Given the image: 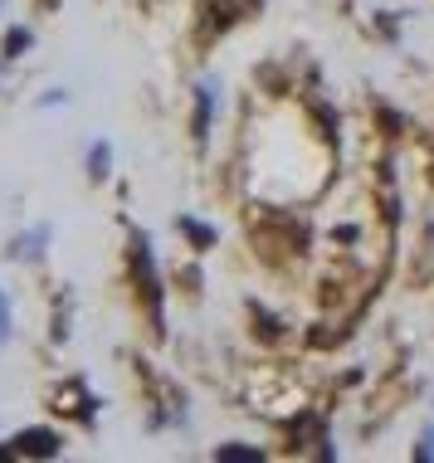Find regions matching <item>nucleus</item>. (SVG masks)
<instances>
[{"instance_id": "obj_1", "label": "nucleus", "mask_w": 434, "mask_h": 463, "mask_svg": "<svg viewBox=\"0 0 434 463\" xmlns=\"http://www.w3.org/2000/svg\"><path fill=\"white\" fill-rule=\"evenodd\" d=\"M132 273H137V288H142L146 303L161 307V283H156V269L146 264V240H142V234L132 240Z\"/></svg>"}, {"instance_id": "obj_2", "label": "nucleus", "mask_w": 434, "mask_h": 463, "mask_svg": "<svg viewBox=\"0 0 434 463\" xmlns=\"http://www.w3.org/2000/svg\"><path fill=\"white\" fill-rule=\"evenodd\" d=\"M15 454L54 458V454H59V434H54V430H24L20 439H15Z\"/></svg>"}, {"instance_id": "obj_3", "label": "nucleus", "mask_w": 434, "mask_h": 463, "mask_svg": "<svg viewBox=\"0 0 434 463\" xmlns=\"http://www.w3.org/2000/svg\"><path fill=\"white\" fill-rule=\"evenodd\" d=\"M181 234H185V240H195L201 249H210V244H215V230H210V224H201V220H191V215L181 220Z\"/></svg>"}, {"instance_id": "obj_4", "label": "nucleus", "mask_w": 434, "mask_h": 463, "mask_svg": "<svg viewBox=\"0 0 434 463\" xmlns=\"http://www.w3.org/2000/svg\"><path fill=\"white\" fill-rule=\"evenodd\" d=\"M220 458H225V463H259V458H264V454H259V449H220Z\"/></svg>"}, {"instance_id": "obj_5", "label": "nucleus", "mask_w": 434, "mask_h": 463, "mask_svg": "<svg viewBox=\"0 0 434 463\" xmlns=\"http://www.w3.org/2000/svg\"><path fill=\"white\" fill-rule=\"evenodd\" d=\"M195 103H201V112H195V137H205V128H210V89L195 93Z\"/></svg>"}, {"instance_id": "obj_6", "label": "nucleus", "mask_w": 434, "mask_h": 463, "mask_svg": "<svg viewBox=\"0 0 434 463\" xmlns=\"http://www.w3.org/2000/svg\"><path fill=\"white\" fill-rule=\"evenodd\" d=\"M24 44H30V34H24V30H10L5 34V54H20Z\"/></svg>"}, {"instance_id": "obj_7", "label": "nucleus", "mask_w": 434, "mask_h": 463, "mask_svg": "<svg viewBox=\"0 0 434 463\" xmlns=\"http://www.w3.org/2000/svg\"><path fill=\"white\" fill-rule=\"evenodd\" d=\"M93 176H108V146H98V152H93Z\"/></svg>"}, {"instance_id": "obj_8", "label": "nucleus", "mask_w": 434, "mask_h": 463, "mask_svg": "<svg viewBox=\"0 0 434 463\" xmlns=\"http://www.w3.org/2000/svg\"><path fill=\"white\" fill-rule=\"evenodd\" d=\"M0 342H5V298H0Z\"/></svg>"}]
</instances>
